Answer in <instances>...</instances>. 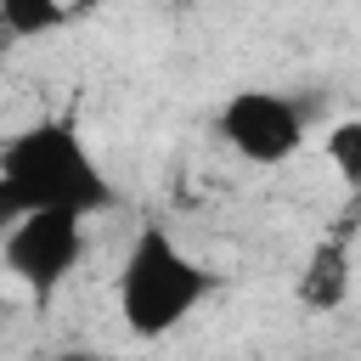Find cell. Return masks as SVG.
I'll return each instance as SVG.
<instances>
[{"label":"cell","instance_id":"1","mask_svg":"<svg viewBox=\"0 0 361 361\" xmlns=\"http://www.w3.org/2000/svg\"><path fill=\"white\" fill-rule=\"evenodd\" d=\"M34 209H62L85 220L113 209V180L73 118H39L17 130L0 152V214L17 220Z\"/></svg>","mask_w":361,"mask_h":361},{"label":"cell","instance_id":"2","mask_svg":"<svg viewBox=\"0 0 361 361\" xmlns=\"http://www.w3.org/2000/svg\"><path fill=\"white\" fill-rule=\"evenodd\" d=\"M214 293V271L180 248L164 226H141L118 259V282H113V299H118V322L135 333V338H169L186 316H197V305Z\"/></svg>","mask_w":361,"mask_h":361},{"label":"cell","instance_id":"3","mask_svg":"<svg viewBox=\"0 0 361 361\" xmlns=\"http://www.w3.org/2000/svg\"><path fill=\"white\" fill-rule=\"evenodd\" d=\"M0 254H6V271H11L28 293L51 299V293L79 271V259H85V214H62V209L17 214V220H6Z\"/></svg>","mask_w":361,"mask_h":361},{"label":"cell","instance_id":"4","mask_svg":"<svg viewBox=\"0 0 361 361\" xmlns=\"http://www.w3.org/2000/svg\"><path fill=\"white\" fill-rule=\"evenodd\" d=\"M220 141L237 152V158H248V164H259V169H271V164H288L299 147H305V113H299V102H288L282 90H259V85H248V90H231L226 102H220Z\"/></svg>","mask_w":361,"mask_h":361},{"label":"cell","instance_id":"5","mask_svg":"<svg viewBox=\"0 0 361 361\" xmlns=\"http://www.w3.org/2000/svg\"><path fill=\"white\" fill-rule=\"evenodd\" d=\"M350 288H355V271H350V237L333 231V237H322V243L305 254V271H299V305L316 310V316H327V310H344Z\"/></svg>","mask_w":361,"mask_h":361},{"label":"cell","instance_id":"6","mask_svg":"<svg viewBox=\"0 0 361 361\" xmlns=\"http://www.w3.org/2000/svg\"><path fill=\"white\" fill-rule=\"evenodd\" d=\"M68 17H73L68 0H0V23L11 39H39V34L62 28Z\"/></svg>","mask_w":361,"mask_h":361},{"label":"cell","instance_id":"7","mask_svg":"<svg viewBox=\"0 0 361 361\" xmlns=\"http://www.w3.org/2000/svg\"><path fill=\"white\" fill-rule=\"evenodd\" d=\"M327 164L338 169L344 186H361V118H338L327 130Z\"/></svg>","mask_w":361,"mask_h":361},{"label":"cell","instance_id":"8","mask_svg":"<svg viewBox=\"0 0 361 361\" xmlns=\"http://www.w3.org/2000/svg\"><path fill=\"white\" fill-rule=\"evenodd\" d=\"M56 361H107V355H96V350H62Z\"/></svg>","mask_w":361,"mask_h":361},{"label":"cell","instance_id":"9","mask_svg":"<svg viewBox=\"0 0 361 361\" xmlns=\"http://www.w3.org/2000/svg\"><path fill=\"white\" fill-rule=\"evenodd\" d=\"M96 6H102V0H68V11H73V17H85V11H96Z\"/></svg>","mask_w":361,"mask_h":361}]
</instances>
